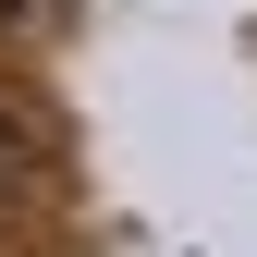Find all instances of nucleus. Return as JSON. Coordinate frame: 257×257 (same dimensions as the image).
Masks as SVG:
<instances>
[{
  "label": "nucleus",
  "mask_w": 257,
  "mask_h": 257,
  "mask_svg": "<svg viewBox=\"0 0 257 257\" xmlns=\"http://www.w3.org/2000/svg\"><path fill=\"white\" fill-rule=\"evenodd\" d=\"M25 184H37V147H25V122H13V110H0V208H13V196H25Z\"/></svg>",
  "instance_id": "nucleus-1"
},
{
  "label": "nucleus",
  "mask_w": 257,
  "mask_h": 257,
  "mask_svg": "<svg viewBox=\"0 0 257 257\" xmlns=\"http://www.w3.org/2000/svg\"><path fill=\"white\" fill-rule=\"evenodd\" d=\"M0 13H13V0H0Z\"/></svg>",
  "instance_id": "nucleus-2"
}]
</instances>
